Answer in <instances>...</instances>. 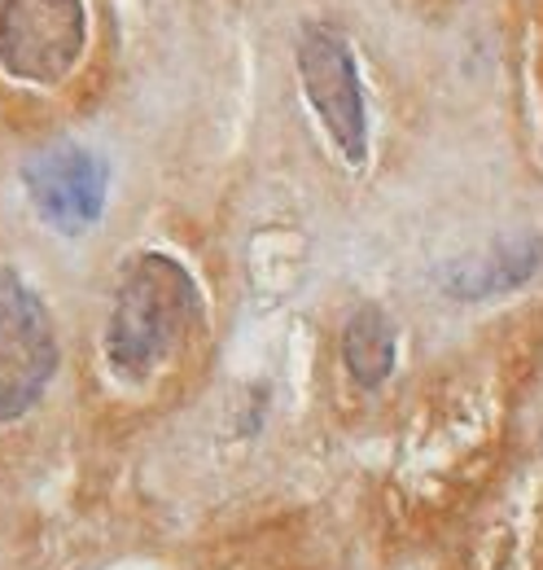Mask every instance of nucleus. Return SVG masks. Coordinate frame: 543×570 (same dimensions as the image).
Masks as SVG:
<instances>
[{"mask_svg": "<svg viewBox=\"0 0 543 570\" xmlns=\"http://www.w3.org/2000/svg\"><path fill=\"white\" fill-rule=\"evenodd\" d=\"M203 321V289L194 273L162 255L145 250L124 268L115 303L106 316V364L119 382L140 386L176 356Z\"/></svg>", "mask_w": 543, "mask_h": 570, "instance_id": "obj_1", "label": "nucleus"}, {"mask_svg": "<svg viewBox=\"0 0 543 570\" xmlns=\"http://www.w3.org/2000/svg\"><path fill=\"white\" fill-rule=\"evenodd\" d=\"M58 360V330L45 298L13 268H0V422H18L45 400Z\"/></svg>", "mask_w": 543, "mask_h": 570, "instance_id": "obj_2", "label": "nucleus"}, {"mask_svg": "<svg viewBox=\"0 0 543 570\" xmlns=\"http://www.w3.org/2000/svg\"><path fill=\"white\" fill-rule=\"evenodd\" d=\"M88 49L83 0H0V71L53 88Z\"/></svg>", "mask_w": 543, "mask_h": 570, "instance_id": "obj_3", "label": "nucleus"}, {"mask_svg": "<svg viewBox=\"0 0 543 570\" xmlns=\"http://www.w3.org/2000/svg\"><path fill=\"white\" fill-rule=\"evenodd\" d=\"M298 83L307 106L316 110L320 128L338 145L346 167L368 163V106H364V83L355 71V53L334 27H303L298 49Z\"/></svg>", "mask_w": 543, "mask_h": 570, "instance_id": "obj_4", "label": "nucleus"}, {"mask_svg": "<svg viewBox=\"0 0 543 570\" xmlns=\"http://www.w3.org/2000/svg\"><path fill=\"white\" fill-rule=\"evenodd\" d=\"M22 185H27L36 215L49 228H58L62 237H79L106 212L110 167L88 145L53 141L22 163Z\"/></svg>", "mask_w": 543, "mask_h": 570, "instance_id": "obj_5", "label": "nucleus"}, {"mask_svg": "<svg viewBox=\"0 0 543 570\" xmlns=\"http://www.w3.org/2000/svg\"><path fill=\"white\" fill-rule=\"evenodd\" d=\"M540 259H543L540 237H513V242L491 246L486 259L461 268V273L447 282V289H452L456 298H495V294H509V289H517L522 282H531L535 268H540Z\"/></svg>", "mask_w": 543, "mask_h": 570, "instance_id": "obj_6", "label": "nucleus"}, {"mask_svg": "<svg viewBox=\"0 0 543 570\" xmlns=\"http://www.w3.org/2000/svg\"><path fill=\"white\" fill-rule=\"evenodd\" d=\"M342 360H346V373L373 391L382 386L391 373H395V325L382 307H359L346 330H342Z\"/></svg>", "mask_w": 543, "mask_h": 570, "instance_id": "obj_7", "label": "nucleus"}]
</instances>
